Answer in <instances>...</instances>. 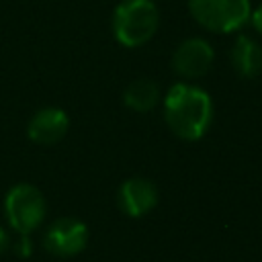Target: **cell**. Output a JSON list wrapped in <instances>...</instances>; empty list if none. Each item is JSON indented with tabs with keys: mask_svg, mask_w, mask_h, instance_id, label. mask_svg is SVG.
<instances>
[{
	"mask_svg": "<svg viewBox=\"0 0 262 262\" xmlns=\"http://www.w3.org/2000/svg\"><path fill=\"white\" fill-rule=\"evenodd\" d=\"M162 111L168 129L182 141H199L213 123V98L194 82H176L162 96Z\"/></svg>",
	"mask_w": 262,
	"mask_h": 262,
	"instance_id": "cell-1",
	"label": "cell"
},
{
	"mask_svg": "<svg viewBox=\"0 0 262 262\" xmlns=\"http://www.w3.org/2000/svg\"><path fill=\"white\" fill-rule=\"evenodd\" d=\"M14 252L20 256V258H29L31 252H33V246H31V237L29 235H20L16 246H14Z\"/></svg>",
	"mask_w": 262,
	"mask_h": 262,
	"instance_id": "cell-11",
	"label": "cell"
},
{
	"mask_svg": "<svg viewBox=\"0 0 262 262\" xmlns=\"http://www.w3.org/2000/svg\"><path fill=\"white\" fill-rule=\"evenodd\" d=\"M88 225L76 217H59L45 229L43 246L51 256L74 258L88 246Z\"/></svg>",
	"mask_w": 262,
	"mask_h": 262,
	"instance_id": "cell-6",
	"label": "cell"
},
{
	"mask_svg": "<svg viewBox=\"0 0 262 262\" xmlns=\"http://www.w3.org/2000/svg\"><path fill=\"white\" fill-rule=\"evenodd\" d=\"M70 131V117L59 106H43L27 123V137L37 145H55Z\"/></svg>",
	"mask_w": 262,
	"mask_h": 262,
	"instance_id": "cell-8",
	"label": "cell"
},
{
	"mask_svg": "<svg viewBox=\"0 0 262 262\" xmlns=\"http://www.w3.org/2000/svg\"><path fill=\"white\" fill-rule=\"evenodd\" d=\"M215 63V49L205 37H188L180 41L172 53L170 66L184 82L201 80Z\"/></svg>",
	"mask_w": 262,
	"mask_h": 262,
	"instance_id": "cell-5",
	"label": "cell"
},
{
	"mask_svg": "<svg viewBox=\"0 0 262 262\" xmlns=\"http://www.w3.org/2000/svg\"><path fill=\"white\" fill-rule=\"evenodd\" d=\"M229 63L233 72L244 78L252 80L262 74V45L250 35H237L231 49H229Z\"/></svg>",
	"mask_w": 262,
	"mask_h": 262,
	"instance_id": "cell-9",
	"label": "cell"
},
{
	"mask_svg": "<svg viewBox=\"0 0 262 262\" xmlns=\"http://www.w3.org/2000/svg\"><path fill=\"white\" fill-rule=\"evenodd\" d=\"M258 35H262V2L256 6V8H252V14H250V23H248Z\"/></svg>",
	"mask_w": 262,
	"mask_h": 262,
	"instance_id": "cell-12",
	"label": "cell"
},
{
	"mask_svg": "<svg viewBox=\"0 0 262 262\" xmlns=\"http://www.w3.org/2000/svg\"><path fill=\"white\" fill-rule=\"evenodd\" d=\"M8 246H10V237H8V231L0 225V256L8 250Z\"/></svg>",
	"mask_w": 262,
	"mask_h": 262,
	"instance_id": "cell-13",
	"label": "cell"
},
{
	"mask_svg": "<svg viewBox=\"0 0 262 262\" xmlns=\"http://www.w3.org/2000/svg\"><path fill=\"white\" fill-rule=\"evenodd\" d=\"M45 213V196L35 184L18 182L4 194V217L18 235L33 233L43 223Z\"/></svg>",
	"mask_w": 262,
	"mask_h": 262,
	"instance_id": "cell-4",
	"label": "cell"
},
{
	"mask_svg": "<svg viewBox=\"0 0 262 262\" xmlns=\"http://www.w3.org/2000/svg\"><path fill=\"white\" fill-rule=\"evenodd\" d=\"M190 16L209 33H237L250 23V0H186Z\"/></svg>",
	"mask_w": 262,
	"mask_h": 262,
	"instance_id": "cell-3",
	"label": "cell"
},
{
	"mask_svg": "<svg viewBox=\"0 0 262 262\" xmlns=\"http://www.w3.org/2000/svg\"><path fill=\"white\" fill-rule=\"evenodd\" d=\"M162 100L160 86L149 78H137L123 90V104L139 115L151 113Z\"/></svg>",
	"mask_w": 262,
	"mask_h": 262,
	"instance_id": "cell-10",
	"label": "cell"
},
{
	"mask_svg": "<svg viewBox=\"0 0 262 262\" xmlns=\"http://www.w3.org/2000/svg\"><path fill=\"white\" fill-rule=\"evenodd\" d=\"M160 27V10L154 0H121L111 16V31L119 45L137 49L149 43Z\"/></svg>",
	"mask_w": 262,
	"mask_h": 262,
	"instance_id": "cell-2",
	"label": "cell"
},
{
	"mask_svg": "<svg viewBox=\"0 0 262 262\" xmlns=\"http://www.w3.org/2000/svg\"><path fill=\"white\" fill-rule=\"evenodd\" d=\"M158 186L143 176H131L117 190V205L127 217H143L158 205Z\"/></svg>",
	"mask_w": 262,
	"mask_h": 262,
	"instance_id": "cell-7",
	"label": "cell"
}]
</instances>
